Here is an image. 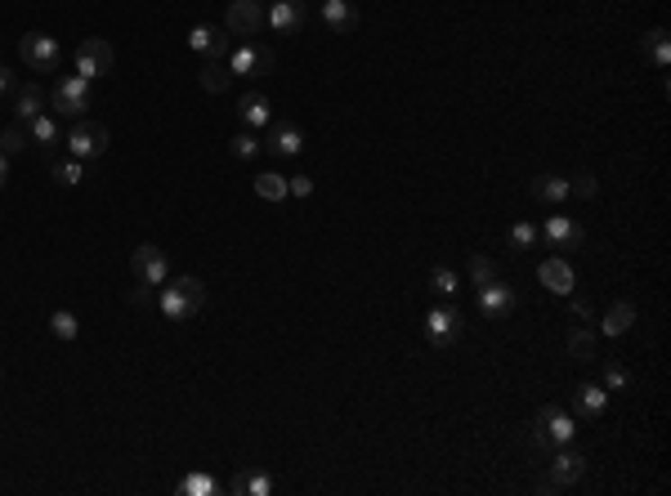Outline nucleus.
<instances>
[{"mask_svg": "<svg viewBox=\"0 0 671 496\" xmlns=\"http://www.w3.org/2000/svg\"><path fill=\"white\" fill-rule=\"evenodd\" d=\"M550 456H555V461H550V479H555V488H559V492H564V488H573V483L586 474V456H582L573 443L555 447Z\"/></svg>", "mask_w": 671, "mask_h": 496, "instance_id": "nucleus-15", "label": "nucleus"}, {"mask_svg": "<svg viewBox=\"0 0 671 496\" xmlns=\"http://www.w3.org/2000/svg\"><path fill=\"white\" fill-rule=\"evenodd\" d=\"M18 59H23L32 72H59L63 45H59L54 36H45V32H27V36L18 41Z\"/></svg>", "mask_w": 671, "mask_h": 496, "instance_id": "nucleus-6", "label": "nucleus"}, {"mask_svg": "<svg viewBox=\"0 0 671 496\" xmlns=\"http://www.w3.org/2000/svg\"><path fill=\"white\" fill-rule=\"evenodd\" d=\"M197 81H202L206 95H224V90L233 86V72H229V63H202Z\"/></svg>", "mask_w": 671, "mask_h": 496, "instance_id": "nucleus-29", "label": "nucleus"}, {"mask_svg": "<svg viewBox=\"0 0 671 496\" xmlns=\"http://www.w3.org/2000/svg\"><path fill=\"white\" fill-rule=\"evenodd\" d=\"M238 122H242V130H260V125L273 122V104H268L265 95H242V104H238Z\"/></svg>", "mask_w": 671, "mask_h": 496, "instance_id": "nucleus-24", "label": "nucleus"}, {"mask_svg": "<svg viewBox=\"0 0 671 496\" xmlns=\"http://www.w3.org/2000/svg\"><path fill=\"white\" fill-rule=\"evenodd\" d=\"M229 152H233L238 161H256V157L265 152V139H260L256 130H242V134H233V143H229Z\"/></svg>", "mask_w": 671, "mask_h": 496, "instance_id": "nucleus-30", "label": "nucleus"}, {"mask_svg": "<svg viewBox=\"0 0 671 496\" xmlns=\"http://www.w3.org/2000/svg\"><path fill=\"white\" fill-rule=\"evenodd\" d=\"M27 143H32V139H27V125H5V130H0V152H5V157L27 152Z\"/></svg>", "mask_w": 671, "mask_h": 496, "instance_id": "nucleus-35", "label": "nucleus"}, {"mask_svg": "<svg viewBox=\"0 0 671 496\" xmlns=\"http://www.w3.org/2000/svg\"><path fill=\"white\" fill-rule=\"evenodd\" d=\"M256 197H265V202H286V179L273 175V170L256 175Z\"/></svg>", "mask_w": 671, "mask_h": 496, "instance_id": "nucleus-33", "label": "nucleus"}, {"mask_svg": "<svg viewBox=\"0 0 671 496\" xmlns=\"http://www.w3.org/2000/svg\"><path fill=\"white\" fill-rule=\"evenodd\" d=\"M529 447H533L537 456H550V452H555V438H550L541 425H533V429H529Z\"/></svg>", "mask_w": 671, "mask_h": 496, "instance_id": "nucleus-41", "label": "nucleus"}, {"mask_svg": "<svg viewBox=\"0 0 671 496\" xmlns=\"http://www.w3.org/2000/svg\"><path fill=\"white\" fill-rule=\"evenodd\" d=\"M131 304H139V309H148V304H152V295H148V286H143V291H131Z\"/></svg>", "mask_w": 671, "mask_h": 496, "instance_id": "nucleus-45", "label": "nucleus"}, {"mask_svg": "<svg viewBox=\"0 0 671 496\" xmlns=\"http://www.w3.org/2000/svg\"><path fill=\"white\" fill-rule=\"evenodd\" d=\"M50 331H54V340H68V345H72V340L81 336V322H77L72 309H54V313H50Z\"/></svg>", "mask_w": 671, "mask_h": 496, "instance_id": "nucleus-31", "label": "nucleus"}, {"mask_svg": "<svg viewBox=\"0 0 671 496\" xmlns=\"http://www.w3.org/2000/svg\"><path fill=\"white\" fill-rule=\"evenodd\" d=\"M533 492H541V496H555V492H559V488H555V479L546 474V479H537V483H533Z\"/></svg>", "mask_w": 671, "mask_h": 496, "instance_id": "nucleus-44", "label": "nucleus"}, {"mask_svg": "<svg viewBox=\"0 0 671 496\" xmlns=\"http://www.w3.org/2000/svg\"><path fill=\"white\" fill-rule=\"evenodd\" d=\"M497 277H502V268H497L488 255H475V259H470V282H475V286H488V282H497Z\"/></svg>", "mask_w": 671, "mask_h": 496, "instance_id": "nucleus-36", "label": "nucleus"}, {"mask_svg": "<svg viewBox=\"0 0 671 496\" xmlns=\"http://www.w3.org/2000/svg\"><path fill=\"white\" fill-rule=\"evenodd\" d=\"M631 327H636V304H631V300H618V304H609V313L600 318V336H609V340L627 336Z\"/></svg>", "mask_w": 671, "mask_h": 496, "instance_id": "nucleus-21", "label": "nucleus"}, {"mask_svg": "<svg viewBox=\"0 0 671 496\" xmlns=\"http://www.w3.org/2000/svg\"><path fill=\"white\" fill-rule=\"evenodd\" d=\"M273 50L268 45H256V41H242V45H233V54H229V72L233 77H268L273 72Z\"/></svg>", "mask_w": 671, "mask_h": 496, "instance_id": "nucleus-10", "label": "nucleus"}, {"mask_svg": "<svg viewBox=\"0 0 671 496\" xmlns=\"http://www.w3.org/2000/svg\"><path fill=\"white\" fill-rule=\"evenodd\" d=\"M63 143H68V152L77 157V161H99L104 152H108V143H113V134H108V125L99 122H72L63 130Z\"/></svg>", "mask_w": 671, "mask_h": 496, "instance_id": "nucleus-4", "label": "nucleus"}, {"mask_svg": "<svg viewBox=\"0 0 671 496\" xmlns=\"http://www.w3.org/2000/svg\"><path fill=\"white\" fill-rule=\"evenodd\" d=\"M220 488H224V483H220L215 474H206V470H188V474L175 483V492L179 496H215Z\"/></svg>", "mask_w": 671, "mask_h": 496, "instance_id": "nucleus-28", "label": "nucleus"}, {"mask_svg": "<svg viewBox=\"0 0 671 496\" xmlns=\"http://www.w3.org/2000/svg\"><path fill=\"white\" fill-rule=\"evenodd\" d=\"M600 193V184H595V175L591 170H577L573 179H568V197H582V202H591Z\"/></svg>", "mask_w": 671, "mask_h": 496, "instance_id": "nucleus-37", "label": "nucleus"}, {"mask_svg": "<svg viewBox=\"0 0 671 496\" xmlns=\"http://www.w3.org/2000/svg\"><path fill=\"white\" fill-rule=\"evenodd\" d=\"M95 81H86V77H59L54 81V90H50V108H54V117L59 122H81L86 113H90V104H95V90H90Z\"/></svg>", "mask_w": 671, "mask_h": 496, "instance_id": "nucleus-2", "label": "nucleus"}, {"mask_svg": "<svg viewBox=\"0 0 671 496\" xmlns=\"http://www.w3.org/2000/svg\"><path fill=\"white\" fill-rule=\"evenodd\" d=\"M533 425H541V429L555 438V447L573 443V434H577V429H573V416H568L559 402H541V407H537V416H533Z\"/></svg>", "mask_w": 671, "mask_h": 496, "instance_id": "nucleus-16", "label": "nucleus"}, {"mask_svg": "<svg viewBox=\"0 0 671 496\" xmlns=\"http://www.w3.org/2000/svg\"><path fill=\"white\" fill-rule=\"evenodd\" d=\"M131 273L139 277V286H161V282H170V259H166L161 247L143 242V247H134V255H131Z\"/></svg>", "mask_w": 671, "mask_h": 496, "instance_id": "nucleus-9", "label": "nucleus"}, {"mask_svg": "<svg viewBox=\"0 0 671 496\" xmlns=\"http://www.w3.org/2000/svg\"><path fill=\"white\" fill-rule=\"evenodd\" d=\"M537 282H541L550 295H573L577 273H573V264H568L564 255H546V259L537 264Z\"/></svg>", "mask_w": 671, "mask_h": 496, "instance_id": "nucleus-14", "label": "nucleus"}, {"mask_svg": "<svg viewBox=\"0 0 671 496\" xmlns=\"http://www.w3.org/2000/svg\"><path fill=\"white\" fill-rule=\"evenodd\" d=\"M268 23H265V5L260 0H229V9H224V32L229 36H242V41H251V36H260Z\"/></svg>", "mask_w": 671, "mask_h": 496, "instance_id": "nucleus-7", "label": "nucleus"}, {"mask_svg": "<svg viewBox=\"0 0 671 496\" xmlns=\"http://www.w3.org/2000/svg\"><path fill=\"white\" fill-rule=\"evenodd\" d=\"M541 242L555 250V255H564V250H577L586 242V233H582V224L577 220H568V215H550L546 224H541Z\"/></svg>", "mask_w": 671, "mask_h": 496, "instance_id": "nucleus-13", "label": "nucleus"}, {"mask_svg": "<svg viewBox=\"0 0 671 496\" xmlns=\"http://www.w3.org/2000/svg\"><path fill=\"white\" fill-rule=\"evenodd\" d=\"M265 23L273 36H300L309 27V5L304 0H268Z\"/></svg>", "mask_w": 671, "mask_h": 496, "instance_id": "nucleus-8", "label": "nucleus"}, {"mask_svg": "<svg viewBox=\"0 0 671 496\" xmlns=\"http://www.w3.org/2000/svg\"><path fill=\"white\" fill-rule=\"evenodd\" d=\"M600 384H604L609 393H622V389H627V367L609 358V363H604V380H600Z\"/></svg>", "mask_w": 671, "mask_h": 496, "instance_id": "nucleus-38", "label": "nucleus"}, {"mask_svg": "<svg viewBox=\"0 0 671 496\" xmlns=\"http://www.w3.org/2000/svg\"><path fill=\"white\" fill-rule=\"evenodd\" d=\"M14 90H18V81H14V72L0 63V99H5V95H14Z\"/></svg>", "mask_w": 671, "mask_h": 496, "instance_id": "nucleus-43", "label": "nucleus"}, {"mask_svg": "<svg viewBox=\"0 0 671 496\" xmlns=\"http://www.w3.org/2000/svg\"><path fill=\"white\" fill-rule=\"evenodd\" d=\"M461 331H466V313L457 304H430V313H425V340H430V349H443L448 354L461 340Z\"/></svg>", "mask_w": 671, "mask_h": 496, "instance_id": "nucleus-3", "label": "nucleus"}, {"mask_svg": "<svg viewBox=\"0 0 671 496\" xmlns=\"http://www.w3.org/2000/svg\"><path fill=\"white\" fill-rule=\"evenodd\" d=\"M573 407H577V416H582V420H600V416H604V407H609V389H604V384L582 380V384L573 389Z\"/></svg>", "mask_w": 671, "mask_h": 496, "instance_id": "nucleus-19", "label": "nucleus"}, {"mask_svg": "<svg viewBox=\"0 0 671 496\" xmlns=\"http://www.w3.org/2000/svg\"><path fill=\"white\" fill-rule=\"evenodd\" d=\"M229 492H238V496H273V474H265V470H238V474L229 479Z\"/></svg>", "mask_w": 671, "mask_h": 496, "instance_id": "nucleus-26", "label": "nucleus"}, {"mask_svg": "<svg viewBox=\"0 0 671 496\" xmlns=\"http://www.w3.org/2000/svg\"><path fill=\"white\" fill-rule=\"evenodd\" d=\"M322 27L336 32V36H345V32L358 27V9L349 0H322Z\"/></svg>", "mask_w": 671, "mask_h": 496, "instance_id": "nucleus-22", "label": "nucleus"}, {"mask_svg": "<svg viewBox=\"0 0 671 496\" xmlns=\"http://www.w3.org/2000/svg\"><path fill=\"white\" fill-rule=\"evenodd\" d=\"M640 50L649 54V63H654L658 72H667V63H671V32H667V27H649V32H645V41H640Z\"/></svg>", "mask_w": 671, "mask_h": 496, "instance_id": "nucleus-27", "label": "nucleus"}, {"mask_svg": "<svg viewBox=\"0 0 671 496\" xmlns=\"http://www.w3.org/2000/svg\"><path fill=\"white\" fill-rule=\"evenodd\" d=\"M265 152H273V157H300V152H304V130H300V125H291V122L268 125Z\"/></svg>", "mask_w": 671, "mask_h": 496, "instance_id": "nucleus-17", "label": "nucleus"}, {"mask_svg": "<svg viewBox=\"0 0 671 496\" xmlns=\"http://www.w3.org/2000/svg\"><path fill=\"white\" fill-rule=\"evenodd\" d=\"M537 247V224H515L511 229V250H533Z\"/></svg>", "mask_w": 671, "mask_h": 496, "instance_id": "nucleus-40", "label": "nucleus"}, {"mask_svg": "<svg viewBox=\"0 0 671 496\" xmlns=\"http://www.w3.org/2000/svg\"><path fill=\"white\" fill-rule=\"evenodd\" d=\"M188 50H197L206 63H229V54H233V36H229V32H215L211 23H197V27L188 32Z\"/></svg>", "mask_w": 671, "mask_h": 496, "instance_id": "nucleus-12", "label": "nucleus"}, {"mask_svg": "<svg viewBox=\"0 0 671 496\" xmlns=\"http://www.w3.org/2000/svg\"><path fill=\"white\" fill-rule=\"evenodd\" d=\"M77 77H86V81H104V77H113V68H117V50L104 41V36H86L81 45H77Z\"/></svg>", "mask_w": 671, "mask_h": 496, "instance_id": "nucleus-5", "label": "nucleus"}, {"mask_svg": "<svg viewBox=\"0 0 671 496\" xmlns=\"http://www.w3.org/2000/svg\"><path fill=\"white\" fill-rule=\"evenodd\" d=\"M564 345H568V358H573V363H595V358H600V336H595L586 322H573Z\"/></svg>", "mask_w": 671, "mask_h": 496, "instance_id": "nucleus-20", "label": "nucleus"}, {"mask_svg": "<svg viewBox=\"0 0 671 496\" xmlns=\"http://www.w3.org/2000/svg\"><path fill=\"white\" fill-rule=\"evenodd\" d=\"M430 291L443 295V300H452V295L461 291V277H457L448 264H439V268H430Z\"/></svg>", "mask_w": 671, "mask_h": 496, "instance_id": "nucleus-32", "label": "nucleus"}, {"mask_svg": "<svg viewBox=\"0 0 671 496\" xmlns=\"http://www.w3.org/2000/svg\"><path fill=\"white\" fill-rule=\"evenodd\" d=\"M41 113H45V90H41L36 81L18 86V90H14V117H18V125H27L32 117H41Z\"/></svg>", "mask_w": 671, "mask_h": 496, "instance_id": "nucleus-23", "label": "nucleus"}, {"mask_svg": "<svg viewBox=\"0 0 671 496\" xmlns=\"http://www.w3.org/2000/svg\"><path fill=\"white\" fill-rule=\"evenodd\" d=\"M202 309H206V282L202 277L179 273L175 282H161L157 286V313L166 322H193Z\"/></svg>", "mask_w": 671, "mask_h": 496, "instance_id": "nucleus-1", "label": "nucleus"}, {"mask_svg": "<svg viewBox=\"0 0 671 496\" xmlns=\"http://www.w3.org/2000/svg\"><path fill=\"white\" fill-rule=\"evenodd\" d=\"M81 179H86V161H77V157L72 161H54V184L59 188H77Z\"/></svg>", "mask_w": 671, "mask_h": 496, "instance_id": "nucleus-34", "label": "nucleus"}, {"mask_svg": "<svg viewBox=\"0 0 671 496\" xmlns=\"http://www.w3.org/2000/svg\"><path fill=\"white\" fill-rule=\"evenodd\" d=\"M564 300H568V322H595L591 300H582V295H564Z\"/></svg>", "mask_w": 671, "mask_h": 496, "instance_id": "nucleus-39", "label": "nucleus"}, {"mask_svg": "<svg viewBox=\"0 0 671 496\" xmlns=\"http://www.w3.org/2000/svg\"><path fill=\"white\" fill-rule=\"evenodd\" d=\"M309 193H313V179H309V175L286 179V197H309Z\"/></svg>", "mask_w": 671, "mask_h": 496, "instance_id": "nucleus-42", "label": "nucleus"}, {"mask_svg": "<svg viewBox=\"0 0 671 496\" xmlns=\"http://www.w3.org/2000/svg\"><path fill=\"white\" fill-rule=\"evenodd\" d=\"M27 139L36 143V152L54 157V152H59V143H63V125H59L54 113H41V117H32V122H27Z\"/></svg>", "mask_w": 671, "mask_h": 496, "instance_id": "nucleus-18", "label": "nucleus"}, {"mask_svg": "<svg viewBox=\"0 0 671 496\" xmlns=\"http://www.w3.org/2000/svg\"><path fill=\"white\" fill-rule=\"evenodd\" d=\"M5 184H9V157L0 152V188H5Z\"/></svg>", "mask_w": 671, "mask_h": 496, "instance_id": "nucleus-46", "label": "nucleus"}, {"mask_svg": "<svg viewBox=\"0 0 671 496\" xmlns=\"http://www.w3.org/2000/svg\"><path fill=\"white\" fill-rule=\"evenodd\" d=\"M479 291V313L488 318V322H506L511 313H515V304H520V295H515V286L511 282H488V286H475Z\"/></svg>", "mask_w": 671, "mask_h": 496, "instance_id": "nucleus-11", "label": "nucleus"}, {"mask_svg": "<svg viewBox=\"0 0 671 496\" xmlns=\"http://www.w3.org/2000/svg\"><path fill=\"white\" fill-rule=\"evenodd\" d=\"M529 193H533L537 202H546V206H564L568 202V179L564 175H537L533 184H529Z\"/></svg>", "mask_w": 671, "mask_h": 496, "instance_id": "nucleus-25", "label": "nucleus"}]
</instances>
